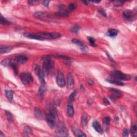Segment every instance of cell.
<instances>
[{
  "instance_id": "cell-1",
  "label": "cell",
  "mask_w": 137,
  "mask_h": 137,
  "mask_svg": "<svg viewBox=\"0 0 137 137\" xmlns=\"http://www.w3.org/2000/svg\"><path fill=\"white\" fill-rule=\"evenodd\" d=\"M23 35L26 38L37 40H51L58 39L61 37V34L58 33H45L40 32L35 34L24 33Z\"/></svg>"
},
{
  "instance_id": "cell-2",
  "label": "cell",
  "mask_w": 137,
  "mask_h": 137,
  "mask_svg": "<svg viewBox=\"0 0 137 137\" xmlns=\"http://www.w3.org/2000/svg\"><path fill=\"white\" fill-rule=\"evenodd\" d=\"M57 118V114L55 108L50 107L48 114L46 116V119L48 125L51 127L53 128L55 126L56 120Z\"/></svg>"
},
{
  "instance_id": "cell-3",
  "label": "cell",
  "mask_w": 137,
  "mask_h": 137,
  "mask_svg": "<svg viewBox=\"0 0 137 137\" xmlns=\"http://www.w3.org/2000/svg\"><path fill=\"white\" fill-rule=\"evenodd\" d=\"M43 72L45 75H48L53 72L54 68V63L48 56H45L43 58Z\"/></svg>"
},
{
  "instance_id": "cell-4",
  "label": "cell",
  "mask_w": 137,
  "mask_h": 137,
  "mask_svg": "<svg viewBox=\"0 0 137 137\" xmlns=\"http://www.w3.org/2000/svg\"><path fill=\"white\" fill-rule=\"evenodd\" d=\"M33 16L37 19L46 22H53L54 20V17L52 15L49 13L42 12V11L34 13Z\"/></svg>"
},
{
  "instance_id": "cell-5",
  "label": "cell",
  "mask_w": 137,
  "mask_h": 137,
  "mask_svg": "<svg viewBox=\"0 0 137 137\" xmlns=\"http://www.w3.org/2000/svg\"><path fill=\"white\" fill-rule=\"evenodd\" d=\"M110 76L112 79L118 80H129L131 79V76L130 75L124 74L121 71L115 70L111 72L110 74Z\"/></svg>"
},
{
  "instance_id": "cell-6",
  "label": "cell",
  "mask_w": 137,
  "mask_h": 137,
  "mask_svg": "<svg viewBox=\"0 0 137 137\" xmlns=\"http://www.w3.org/2000/svg\"><path fill=\"white\" fill-rule=\"evenodd\" d=\"M56 132L59 136L67 137L68 136V130L67 127H65V125L62 123H60L57 125L56 127Z\"/></svg>"
},
{
  "instance_id": "cell-7",
  "label": "cell",
  "mask_w": 137,
  "mask_h": 137,
  "mask_svg": "<svg viewBox=\"0 0 137 137\" xmlns=\"http://www.w3.org/2000/svg\"><path fill=\"white\" fill-rule=\"evenodd\" d=\"M21 78L23 84L26 86L29 85L33 81V77L29 72H23L22 73Z\"/></svg>"
},
{
  "instance_id": "cell-8",
  "label": "cell",
  "mask_w": 137,
  "mask_h": 137,
  "mask_svg": "<svg viewBox=\"0 0 137 137\" xmlns=\"http://www.w3.org/2000/svg\"><path fill=\"white\" fill-rule=\"evenodd\" d=\"M35 72L36 76H38L39 80L41 82L42 84H46L45 75V74L43 72V71H41L40 68L38 65H36L35 67Z\"/></svg>"
},
{
  "instance_id": "cell-9",
  "label": "cell",
  "mask_w": 137,
  "mask_h": 137,
  "mask_svg": "<svg viewBox=\"0 0 137 137\" xmlns=\"http://www.w3.org/2000/svg\"><path fill=\"white\" fill-rule=\"evenodd\" d=\"M56 82L57 84L59 87H63L65 86L66 82L65 80L64 76L62 72H58L56 77Z\"/></svg>"
},
{
  "instance_id": "cell-10",
  "label": "cell",
  "mask_w": 137,
  "mask_h": 137,
  "mask_svg": "<svg viewBox=\"0 0 137 137\" xmlns=\"http://www.w3.org/2000/svg\"><path fill=\"white\" fill-rule=\"evenodd\" d=\"M123 15L125 19L127 20V21H132L135 19V14L132 12V11H125L123 12Z\"/></svg>"
},
{
  "instance_id": "cell-11",
  "label": "cell",
  "mask_w": 137,
  "mask_h": 137,
  "mask_svg": "<svg viewBox=\"0 0 137 137\" xmlns=\"http://www.w3.org/2000/svg\"><path fill=\"white\" fill-rule=\"evenodd\" d=\"M72 42L74 44L78 46L81 49V50L84 51V52L88 50L87 47L86 46H85L80 40H79L77 39H73L72 40Z\"/></svg>"
},
{
  "instance_id": "cell-12",
  "label": "cell",
  "mask_w": 137,
  "mask_h": 137,
  "mask_svg": "<svg viewBox=\"0 0 137 137\" xmlns=\"http://www.w3.org/2000/svg\"><path fill=\"white\" fill-rule=\"evenodd\" d=\"M67 84H68V88H72L74 86V84H75V81H74L73 77L72 75V74L68 73V78H67Z\"/></svg>"
},
{
  "instance_id": "cell-13",
  "label": "cell",
  "mask_w": 137,
  "mask_h": 137,
  "mask_svg": "<svg viewBox=\"0 0 137 137\" xmlns=\"http://www.w3.org/2000/svg\"><path fill=\"white\" fill-rule=\"evenodd\" d=\"M92 126H93V127L94 129H95V130L96 131V132H98L100 134L102 133L103 130H102V128L101 126V125H100L98 121H94L93 122Z\"/></svg>"
},
{
  "instance_id": "cell-14",
  "label": "cell",
  "mask_w": 137,
  "mask_h": 137,
  "mask_svg": "<svg viewBox=\"0 0 137 137\" xmlns=\"http://www.w3.org/2000/svg\"><path fill=\"white\" fill-rule=\"evenodd\" d=\"M67 113H68V115L70 117H72L73 116L74 114H75V110H74V108L73 105L71 103H68V108H67Z\"/></svg>"
},
{
  "instance_id": "cell-15",
  "label": "cell",
  "mask_w": 137,
  "mask_h": 137,
  "mask_svg": "<svg viewBox=\"0 0 137 137\" xmlns=\"http://www.w3.org/2000/svg\"><path fill=\"white\" fill-rule=\"evenodd\" d=\"M12 48L11 47L1 45V46H0V53L1 54H3L9 53L11 50H12Z\"/></svg>"
},
{
  "instance_id": "cell-16",
  "label": "cell",
  "mask_w": 137,
  "mask_h": 137,
  "mask_svg": "<svg viewBox=\"0 0 137 137\" xmlns=\"http://www.w3.org/2000/svg\"><path fill=\"white\" fill-rule=\"evenodd\" d=\"M34 115L36 117L39 119H42L43 118V114L42 113V111L38 108H35L34 109Z\"/></svg>"
},
{
  "instance_id": "cell-17",
  "label": "cell",
  "mask_w": 137,
  "mask_h": 137,
  "mask_svg": "<svg viewBox=\"0 0 137 137\" xmlns=\"http://www.w3.org/2000/svg\"><path fill=\"white\" fill-rule=\"evenodd\" d=\"M16 60L17 62L19 63L23 64L27 61L28 58L26 56H25L24 55H19L18 56L16 57Z\"/></svg>"
},
{
  "instance_id": "cell-18",
  "label": "cell",
  "mask_w": 137,
  "mask_h": 137,
  "mask_svg": "<svg viewBox=\"0 0 137 137\" xmlns=\"http://www.w3.org/2000/svg\"><path fill=\"white\" fill-rule=\"evenodd\" d=\"M46 91V86L45 84H42L41 87H40L39 90L38 91V95L39 96V98L40 99H42L44 98V94Z\"/></svg>"
},
{
  "instance_id": "cell-19",
  "label": "cell",
  "mask_w": 137,
  "mask_h": 137,
  "mask_svg": "<svg viewBox=\"0 0 137 137\" xmlns=\"http://www.w3.org/2000/svg\"><path fill=\"white\" fill-rule=\"evenodd\" d=\"M110 91L113 93V95L115 98H119L122 96V93L118 90L115 88H111Z\"/></svg>"
},
{
  "instance_id": "cell-20",
  "label": "cell",
  "mask_w": 137,
  "mask_h": 137,
  "mask_svg": "<svg viewBox=\"0 0 137 137\" xmlns=\"http://www.w3.org/2000/svg\"><path fill=\"white\" fill-rule=\"evenodd\" d=\"M107 81L109 82L110 84H112L114 85H118V86H124V84L123 82H122V81H121L120 80H116V79H107Z\"/></svg>"
},
{
  "instance_id": "cell-21",
  "label": "cell",
  "mask_w": 137,
  "mask_h": 137,
  "mask_svg": "<svg viewBox=\"0 0 137 137\" xmlns=\"http://www.w3.org/2000/svg\"><path fill=\"white\" fill-rule=\"evenodd\" d=\"M32 133H33L32 130L30 127H29L28 126H26L25 127L23 131L24 136L25 137L30 136V135H32Z\"/></svg>"
},
{
  "instance_id": "cell-22",
  "label": "cell",
  "mask_w": 137,
  "mask_h": 137,
  "mask_svg": "<svg viewBox=\"0 0 137 137\" xmlns=\"http://www.w3.org/2000/svg\"><path fill=\"white\" fill-rule=\"evenodd\" d=\"M117 34H118V31L116 29H114V28L109 29L108 31V32L107 33V35L110 37H115L117 35Z\"/></svg>"
},
{
  "instance_id": "cell-23",
  "label": "cell",
  "mask_w": 137,
  "mask_h": 137,
  "mask_svg": "<svg viewBox=\"0 0 137 137\" xmlns=\"http://www.w3.org/2000/svg\"><path fill=\"white\" fill-rule=\"evenodd\" d=\"M69 11L68 10H61L59 11V12L56 13V15L58 17H67L68 14H69Z\"/></svg>"
},
{
  "instance_id": "cell-24",
  "label": "cell",
  "mask_w": 137,
  "mask_h": 137,
  "mask_svg": "<svg viewBox=\"0 0 137 137\" xmlns=\"http://www.w3.org/2000/svg\"><path fill=\"white\" fill-rule=\"evenodd\" d=\"M110 118L109 116H107L104 118L103 120V126L105 128H108L109 127L110 122Z\"/></svg>"
},
{
  "instance_id": "cell-25",
  "label": "cell",
  "mask_w": 137,
  "mask_h": 137,
  "mask_svg": "<svg viewBox=\"0 0 137 137\" xmlns=\"http://www.w3.org/2000/svg\"><path fill=\"white\" fill-rule=\"evenodd\" d=\"M5 96L9 101H11L13 98V93L11 90L5 91Z\"/></svg>"
},
{
  "instance_id": "cell-26",
  "label": "cell",
  "mask_w": 137,
  "mask_h": 137,
  "mask_svg": "<svg viewBox=\"0 0 137 137\" xmlns=\"http://www.w3.org/2000/svg\"><path fill=\"white\" fill-rule=\"evenodd\" d=\"M0 23H1V24L2 25H6V26L9 25L10 24V22L9 21H8L6 18H5L2 15H1V18H0Z\"/></svg>"
},
{
  "instance_id": "cell-27",
  "label": "cell",
  "mask_w": 137,
  "mask_h": 137,
  "mask_svg": "<svg viewBox=\"0 0 137 137\" xmlns=\"http://www.w3.org/2000/svg\"><path fill=\"white\" fill-rule=\"evenodd\" d=\"M73 132L75 135L77 137H86V135L78 129H73Z\"/></svg>"
},
{
  "instance_id": "cell-28",
  "label": "cell",
  "mask_w": 137,
  "mask_h": 137,
  "mask_svg": "<svg viewBox=\"0 0 137 137\" xmlns=\"http://www.w3.org/2000/svg\"><path fill=\"white\" fill-rule=\"evenodd\" d=\"M87 39L88 40V41H89L90 44L91 45V46H92L93 47L96 46L97 45L96 44V40L92 36H88Z\"/></svg>"
},
{
  "instance_id": "cell-29",
  "label": "cell",
  "mask_w": 137,
  "mask_h": 137,
  "mask_svg": "<svg viewBox=\"0 0 137 137\" xmlns=\"http://www.w3.org/2000/svg\"><path fill=\"white\" fill-rule=\"evenodd\" d=\"M77 94V92L76 91H74L71 94L70 96H69V98H68V103H72L74 100H75V96Z\"/></svg>"
},
{
  "instance_id": "cell-30",
  "label": "cell",
  "mask_w": 137,
  "mask_h": 137,
  "mask_svg": "<svg viewBox=\"0 0 137 137\" xmlns=\"http://www.w3.org/2000/svg\"><path fill=\"white\" fill-rule=\"evenodd\" d=\"M79 29H80V27L79 26L76 25L73 26L71 28L70 30L71 31V32L74 33H78Z\"/></svg>"
},
{
  "instance_id": "cell-31",
  "label": "cell",
  "mask_w": 137,
  "mask_h": 137,
  "mask_svg": "<svg viewBox=\"0 0 137 137\" xmlns=\"http://www.w3.org/2000/svg\"><path fill=\"white\" fill-rule=\"evenodd\" d=\"M11 63V60L10 59H5L3 60V61L1 62V64L3 66H8L9 65H10Z\"/></svg>"
},
{
  "instance_id": "cell-32",
  "label": "cell",
  "mask_w": 137,
  "mask_h": 137,
  "mask_svg": "<svg viewBox=\"0 0 137 137\" xmlns=\"http://www.w3.org/2000/svg\"><path fill=\"white\" fill-rule=\"evenodd\" d=\"M6 115H7V117L8 121L9 122H12L13 121V116H12V114H11V113L10 112H9V111H7Z\"/></svg>"
},
{
  "instance_id": "cell-33",
  "label": "cell",
  "mask_w": 137,
  "mask_h": 137,
  "mask_svg": "<svg viewBox=\"0 0 137 137\" xmlns=\"http://www.w3.org/2000/svg\"><path fill=\"white\" fill-rule=\"evenodd\" d=\"M131 132L132 133L133 136L136 137L137 136V126L136 125H134L132 126L131 128Z\"/></svg>"
},
{
  "instance_id": "cell-34",
  "label": "cell",
  "mask_w": 137,
  "mask_h": 137,
  "mask_svg": "<svg viewBox=\"0 0 137 137\" xmlns=\"http://www.w3.org/2000/svg\"><path fill=\"white\" fill-rule=\"evenodd\" d=\"M88 123V118H87V116L86 115H84L82 116V123L84 126H86L87 125Z\"/></svg>"
},
{
  "instance_id": "cell-35",
  "label": "cell",
  "mask_w": 137,
  "mask_h": 137,
  "mask_svg": "<svg viewBox=\"0 0 137 137\" xmlns=\"http://www.w3.org/2000/svg\"><path fill=\"white\" fill-rule=\"evenodd\" d=\"M76 8V5L75 4H74V3H71L69 4V5L68 6V11H69V12H70L71 11H73V10H75V9Z\"/></svg>"
},
{
  "instance_id": "cell-36",
  "label": "cell",
  "mask_w": 137,
  "mask_h": 137,
  "mask_svg": "<svg viewBox=\"0 0 137 137\" xmlns=\"http://www.w3.org/2000/svg\"><path fill=\"white\" fill-rule=\"evenodd\" d=\"M10 65L11 66V67L12 68L14 71V72H15V73L16 74V75L17 74H18V67H17V65L15 64L12 63H11Z\"/></svg>"
},
{
  "instance_id": "cell-37",
  "label": "cell",
  "mask_w": 137,
  "mask_h": 137,
  "mask_svg": "<svg viewBox=\"0 0 137 137\" xmlns=\"http://www.w3.org/2000/svg\"><path fill=\"white\" fill-rule=\"evenodd\" d=\"M129 135V130L127 129H124L123 131V136L127 137Z\"/></svg>"
},
{
  "instance_id": "cell-38",
  "label": "cell",
  "mask_w": 137,
  "mask_h": 137,
  "mask_svg": "<svg viewBox=\"0 0 137 137\" xmlns=\"http://www.w3.org/2000/svg\"><path fill=\"white\" fill-rule=\"evenodd\" d=\"M38 2L39 1H28V3L30 5H34V4H36V3H38Z\"/></svg>"
},
{
  "instance_id": "cell-39",
  "label": "cell",
  "mask_w": 137,
  "mask_h": 137,
  "mask_svg": "<svg viewBox=\"0 0 137 137\" xmlns=\"http://www.w3.org/2000/svg\"><path fill=\"white\" fill-rule=\"evenodd\" d=\"M49 3H50V1H44V2L42 3V4L44 5V6H45V7H48V5H49Z\"/></svg>"
},
{
  "instance_id": "cell-40",
  "label": "cell",
  "mask_w": 137,
  "mask_h": 137,
  "mask_svg": "<svg viewBox=\"0 0 137 137\" xmlns=\"http://www.w3.org/2000/svg\"><path fill=\"white\" fill-rule=\"evenodd\" d=\"M103 102L104 103V104L107 105H109L110 104V102H109V101L108 100V99H106V98H104L103 99Z\"/></svg>"
},
{
  "instance_id": "cell-41",
  "label": "cell",
  "mask_w": 137,
  "mask_h": 137,
  "mask_svg": "<svg viewBox=\"0 0 137 137\" xmlns=\"http://www.w3.org/2000/svg\"><path fill=\"white\" fill-rule=\"evenodd\" d=\"M100 12L104 16H106V13H105V11L104 10V9H101V10H100Z\"/></svg>"
},
{
  "instance_id": "cell-42",
  "label": "cell",
  "mask_w": 137,
  "mask_h": 137,
  "mask_svg": "<svg viewBox=\"0 0 137 137\" xmlns=\"http://www.w3.org/2000/svg\"><path fill=\"white\" fill-rule=\"evenodd\" d=\"M5 136L4 135H3V133H1V135H0V137H4Z\"/></svg>"
}]
</instances>
